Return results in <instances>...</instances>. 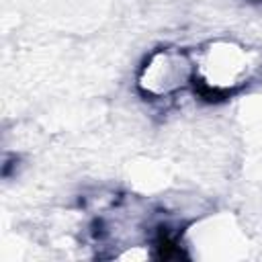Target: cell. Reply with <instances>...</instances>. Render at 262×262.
I'll return each mask as SVG.
<instances>
[{
	"instance_id": "obj_1",
	"label": "cell",
	"mask_w": 262,
	"mask_h": 262,
	"mask_svg": "<svg viewBox=\"0 0 262 262\" xmlns=\"http://www.w3.org/2000/svg\"><path fill=\"white\" fill-rule=\"evenodd\" d=\"M194 53L192 92L207 104H219L262 78V49L235 39H211Z\"/></svg>"
},
{
	"instance_id": "obj_2",
	"label": "cell",
	"mask_w": 262,
	"mask_h": 262,
	"mask_svg": "<svg viewBox=\"0 0 262 262\" xmlns=\"http://www.w3.org/2000/svg\"><path fill=\"white\" fill-rule=\"evenodd\" d=\"M194 53L188 47H158L149 51L135 76L137 92L149 102L172 100L184 90H192Z\"/></svg>"
}]
</instances>
